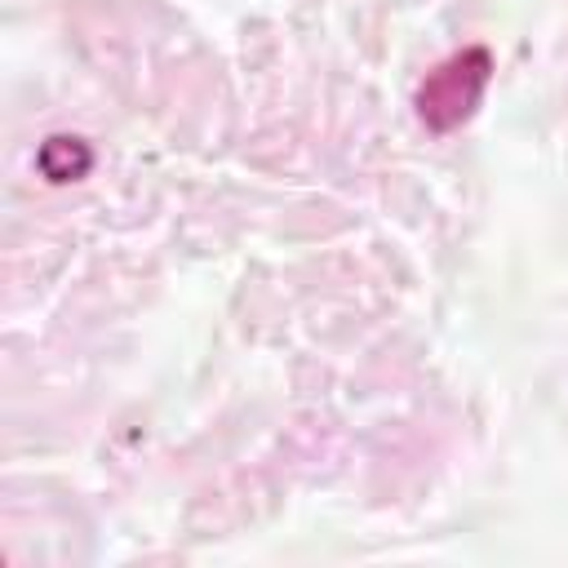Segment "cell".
<instances>
[{
    "label": "cell",
    "mask_w": 568,
    "mask_h": 568,
    "mask_svg": "<svg viewBox=\"0 0 568 568\" xmlns=\"http://www.w3.org/2000/svg\"><path fill=\"white\" fill-rule=\"evenodd\" d=\"M488 84H493V53L484 44H466L448 53L439 67H430L426 80L417 84V98H413L417 120L430 133H453L479 111Z\"/></svg>",
    "instance_id": "obj_1"
},
{
    "label": "cell",
    "mask_w": 568,
    "mask_h": 568,
    "mask_svg": "<svg viewBox=\"0 0 568 568\" xmlns=\"http://www.w3.org/2000/svg\"><path fill=\"white\" fill-rule=\"evenodd\" d=\"M36 169L44 173V182L62 186V182H80L89 169H93V146L75 133H53L40 142L36 151Z\"/></svg>",
    "instance_id": "obj_2"
}]
</instances>
